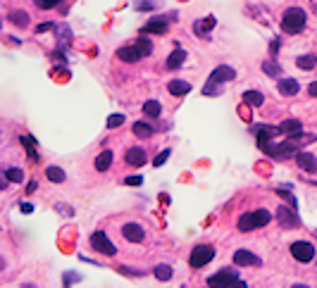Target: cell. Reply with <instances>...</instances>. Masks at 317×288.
Listing matches in <instances>:
<instances>
[{"mask_svg":"<svg viewBox=\"0 0 317 288\" xmlns=\"http://www.w3.org/2000/svg\"><path fill=\"white\" fill-rule=\"evenodd\" d=\"M150 53H153V43H150L148 38H136L131 45H122L117 50V57L122 62H138L141 57H146Z\"/></svg>","mask_w":317,"mask_h":288,"instance_id":"obj_1","label":"cell"},{"mask_svg":"<svg viewBox=\"0 0 317 288\" xmlns=\"http://www.w3.org/2000/svg\"><path fill=\"white\" fill-rule=\"evenodd\" d=\"M305 22H308L305 10H300V7H289V10H284V15H281V29H284L286 34H298V31L305 29Z\"/></svg>","mask_w":317,"mask_h":288,"instance_id":"obj_2","label":"cell"},{"mask_svg":"<svg viewBox=\"0 0 317 288\" xmlns=\"http://www.w3.org/2000/svg\"><path fill=\"white\" fill-rule=\"evenodd\" d=\"M270 219L272 215L267 212V210H253V212H246V215L239 217V231L243 234H248V231H255V229H260L265 224H270Z\"/></svg>","mask_w":317,"mask_h":288,"instance_id":"obj_3","label":"cell"},{"mask_svg":"<svg viewBox=\"0 0 317 288\" xmlns=\"http://www.w3.org/2000/svg\"><path fill=\"white\" fill-rule=\"evenodd\" d=\"M260 148L270 157H274V160H289V157H296V153H298V138H291V141L279 143V145H274L270 141V143L260 145Z\"/></svg>","mask_w":317,"mask_h":288,"instance_id":"obj_4","label":"cell"},{"mask_svg":"<svg viewBox=\"0 0 317 288\" xmlns=\"http://www.w3.org/2000/svg\"><path fill=\"white\" fill-rule=\"evenodd\" d=\"M212 257H215V248H212V245H207V243H201V245H196V248L191 250L188 265H191L193 269H201V267H205Z\"/></svg>","mask_w":317,"mask_h":288,"instance_id":"obj_5","label":"cell"},{"mask_svg":"<svg viewBox=\"0 0 317 288\" xmlns=\"http://www.w3.org/2000/svg\"><path fill=\"white\" fill-rule=\"evenodd\" d=\"M291 255H294V260H298V262H313L315 260V245L310 243V241H296V243H291Z\"/></svg>","mask_w":317,"mask_h":288,"instance_id":"obj_6","label":"cell"},{"mask_svg":"<svg viewBox=\"0 0 317 288\" xmlns=\"http://www.w3.org/2000/svg\"><path fill=\"white\" fill-rule=\"evenodd\" d=\"M224 284H243L241 276H239V271L236 269H220L217 274H212L210 279H207V286H224Z\"/></svg>","mask_w":317,"mask_h":288,"instance_id":"obj_7","label":"cell"},{"mask_svg":"<svg viewBox=\"0 0 317 288\" xmlns=\"http://www.w3.org/2000/svg\"><path fill=\"white\" fill-rule=\"evenodd\" d=\"M91 248L95 252H100V255H114L117 248L112 245V241L105 236V231H93L91 234Z\"/></svg>","mask_w":317,"mask_h":288,"instance_id":"obj_8","label":"cell"},{"mask_svg":"<svg viewBox=\"0 0 317 288\" xmlns=\"http://www.w3.org/2000/svg\"><path fill=\"white\" fill-rule=\"evenodd\" d=\"M122 236H124L129 243H141V241L146 238V231H143L141 224H136V222H127V224L122 226Z\"/></svg>","mask_w":317,"mask_h":288,"instance_id":"obj_9","label":"cell"},{"mask_svg":"<svg viewBox=\"0 0 317 288\" xmlns=\"http://www.w3.org/2000/svg\"><path fill=\"white\" fill-rule=\"evenodd\" d=\"M234 265H239V267H260L262 262L258 255H253L250 250L241 248V250L234 252Z\"/></svg>","mask_w":317,"mask_h":288,"instance_id":"obj_10","label":"cell"},{"mask_svg":"<svg viewBox=\"0 0 317 288\" xmlns=\"http://www.w3.org/2000/svg\"><path fill=\"white\" fill-rule=\"evenodd\" d=\"M234 79H236V69L229 67V65H220L217 69H212V74H210L212 84H224V81H234Z\"/></svg>","mask_w":317,"mask_h":288,"instance_id":"obj_11","label":"cell"},{"mask_svg":"<svg viewBox=\"0 0 317 288\" xmlns=\"http://www.w3.org/2000/svg\"><path fill=\"white\" fill-rule=\"evenodd\" d=\"M253 133H258V145H265V143H270V141H274L281 131H279V126L262 124V126H255V129H253Z\"/></svg>","mask_w":317,"mask_h":288,"instance_id":"obj_12","label":"cell"},{"mask_svg":"<svg viewBox=\"0 0 317 288\" xmlns=\"http://www.w3.org/2000/svg\"><path fill=\"white\" fill-rule=\"evenodd\" d=\"M169 19H172V17H155V19H150L148 24L141 29V34H165V31H167V26H169Z\"/></svg>","mask_w":317,"mask_h":288,"instance_id":"obj_13","label":"cell"},{"mask_svg":"<svg viewBox=\"0 0 317 288\" xmlns=\"http://www.w3.org/2000/svg\"><path fill=\"white\" fill-rule=\"evenodd\" d=\"M279 131L286 133L289 138H300L303 136V124H300L298 119H284L279 124Z\"/></svg>","mask_w":317,"mask_h":288,"instance_id":"obj_14","label":"cell"},{"mask_svg":"<svg viewBox=\"0 0 317 288\" xmlns=\"http://www.w3.org/2000/svg\"><path fill=\"white\" fill-rule=\"evenodd\" d=\"M277 217H279V224L281 226H286V229L298 226V217H296V212H294L291 207H286V205H281L279 210H277Z\"/></svg>","mask_w":317,"mask_h":288,"instance_id":"obj_15","label":"cell"},{"mask_svg":"<svg viewBox=\"0 0 317 288\" xmlns=\"http://www.w3.org/2000/svg\"><path fill=\"white\" fill-rule=\"evenodd\" d=\"M296 162H298V167L303 172H315L317 169L315 155H313V153H305V150H298V153H296Z\"/></svg>","mask_w":317,"mask_h":288,"instance_id":"obj_16","label":"cell"},{"mask_svg":"<svg viewBox=\"0 0 317 288\" xmlns=\"http://www.w3.org/2000/svg\"><path fill=\"white\" fill-rule=\"evenodd\" d=\"M124 160H127V164H131V167H143L148 157H146V150H143V148H129L127 155H124Z\"/></svg>","mask_w":317,"mask_h":288,"instance_id":"obj_17","label":"cell"},{"mask_svg":"<svg viewBox=\"0 0 317 288\" xmlns=\"http://www.w3.org/2000/svg\"><path fill=\"white\" fill-rule=\"evenodd\" d=\"M167 90L172 95H177V98H181V95H186L188 90H191V84L188 81H181V79H172L167 84Z\"/></svg>","mask_w":317,"mask_h":288,"instance_id":"obj_18","label":"cell"},{"mask_svg":"<svg viewBox=\"0 0 317 288\" xmlns=\"http://www.w3.org/2000/svg\"><path fill=\"white\" fill-rule=\"evenodd\" d=\"M215 24H217V19L215 17H203L196 22V26H193V31L198 34V36H205L207 31H212L215 29Z\"/></svg>","mask_w":317,"mask_h":288,"instance_id":"obj_19","label":"cell"},{"mask_svg":"<svg viewBox=\"0 0 317 288\" xmlns=\"http://www.w3.org/2000/svg\"><path fill=\"white\" fill-rule=\"evenodd\" d=\"M300 90L296 79H279V93L281 95H296Z\"/></svg>","mask_w":317,"mask_h":288,"instance_id":"obj_20","label":"cell"},{"mask_svg":"<svg viewBox=\"0 0 317 288\" xmlns=\"http://www.w3.org/2000/svg\"><path fill=\"white\" fill-rule=\"evenodd\" d=\"M112 150H103L98 157H95V172H108L110 169V164H112Z\"/></svg>","mask_w":317,"mask_h":288,"instance_id":"obj_21","label":"cell"},{"mask_svg":"<svg viewBox=\"0 0 317 288\" xmlns=\"http://www.w3.org/2000/svg\"><path fill=\"white\" fill-rule=\"evenodd\" d=\"M184 60H186V53H184L181 48H177L174 53H169V57H167V67H169V69H179V67L184 65Z\"/></svg>","mask_w":317,"mask_h":288,"instance_id":"obj_22","label":"cell"},{"mask_svg":"<svg viewBox=\"0 0 317 288\" xmlns=\"http://www.w3.org/2000/svg\"><path fill=\"white\" fill-rule=\"evenodd\" d=\"M243 100H246L248 105H253V108H260L262 103H265V95H262L260 90H246V93H243Z\"/></svg>","mask_w":317,"mask_h":288,"instance_id":"obj_23","label":"cell"},{"mask_svg":"<svg viewBox=\"0 0 317 288\" xmlns=\"http://www.w3.org/2000/svg\"><path fill=\"white\" fill-rule=\"evenodd\" d=\"M10 22H12L15 26H22V29H24V26H29V15H26L24 10H12V12H10Z\"/></svg>","mask_w":317,"mask_h":288,"instance_id":"obj_24","label":"cell"},{"mask_svg":"<svg viewBox=\"0 0 317 288\" xmlns=\"http://www.w3.org/2000/svg\"><path fill=\"white\" fill-rule=\"evenodd\" d=\"M160 112H162V105L158 100H146L143 103V114L146 117H160Z\"/></svg>","mask_w":317,"mask_h":288,"instance_id":"obj_25","label":"cell"},{"mask_svg":"<svg viewBox=\"0 0 317 288\" xmlns=\"http://www.w3.org/2000/svg\"><path fill=\"white\" fill-rule=\"evenodd\" d=\"M296 65H298L300 69H315L317 57L315 55H300V57H296Z\"/></svg>","mask_w":317,"mask_h":288,"instance_id":"obj_26","label":"cell"},{"mask_svg":"<svg viewBox=\"0 0 317 288\" xmlns=\"http://www.w3.org/2000/svg\"><path fill=\"white\" fill-rule=\"evenodd\" d=\"M262 72L267 74V76H274V79H279L281 76V67L274 62V60H267V62H262Z\"/></svg>","mask_w":317,"mask_h":288,"instance_id":"obj_27","label":"cell"},{"mask_svg":"<svg viewBox=\"0 0 317 288\" xmlns=\"http://www.w3.org/2000/svg\"><path fill=\"white\" fill-rule=\"evenodd\" d=\"M134 133L138 138H148V136H153V126L146 122H134Z\"/></svg>","mask_w":317,"mask_h":288,"instance_id":"obj_28","label":"cell"},{"mask_svg":"<svg viewBox=\"0 0 317 288\" xmlns=\"http://www.w3.org/2000/svg\"><path fill=\"white\" fill-rule=\"evenodd\" d=\"M45 177H48V181H53V183H62V181H65V172H62L60 167H48V169H45Z\"/></svg>","mask_w":317,"mask_h":288,"instance_id":"obj_29","label":"cell"},{"mask_svg":"<svg viewBox=\"0 0 317 288\" xmlns=\"http://www.w3.org/2000/svg\"><path fill=\"white\" fill-rule=\"evenodd\" d=\"M153 271H155V276H158L160 281H169V279H172V274H174V269H172L169 265H158Z\"/></svg>","mask_w":317,"mask_h":288,"instance_id":"obj_30","label":"cell"},{"mask_svg":"<svg viewBox=\"0 0 317 288\" xmlns=\"http://www.w3.org/2000/svg\"><path fill=\"white\" fill-rule=\"evenodd\" d=\"M5 179L10 181V183H12V181H15V183H17V181H24V172H22L19 167H10V169L5 172Z\"/></svg>","mask_w":317,"mask_h":288,"instance_id":"obj_31","label":"cell"},{"mask_svg":"<svg viewBox=\"0 0 317 288\" xmlns=\"http://www.w3.org/2000/svg\"><path fill=\"white\" fill-rule=\"evenodd\" d=\"M34 2H36V7H41V10H53L60 2H65V0H34Z\"/></svg>","mask_w":317,"mask_h":288,"instance_id":"obj_32","label":"cell"},{"mask_svg":"<svg viewBox=\"0 0 317 288\" xmlns=\"http://www.w3.org/2000/svg\"><path fill=\"white\" fill-rule=\"evenodd\" d=\"M22 143L29 148V157H31V160H38V153H36V148H34V138H29V136H22Z\"/></svg>","mask_w":317,"mask_h":288,"instance_id":"obj_33","label":"cell"},{"mask_svg":"<svg viewBox=\"0 0 317 288\" xmlns=\"http://www.w3.org/2000/svg\"><path fill=\"white\" fill-rule=\"evenodd\" d=\"M169 155H172V150H169V148H165V150H160V155H158V157L153 160V167H162V164L167 162V157H169Z\"/></svg>","mask_w":317,"mask_h":288,"instance_id":"obj_34","label":"cell"},{"mask_svg":"<svg viewBox=\"0 0 317 288\" xmlns=\"http://www.w3.org/2000/svg\"><path fill=\"white\" fill-rule=\"evenodd\" d=\"M124 124V114H110L108 117V129H117Z\"/></svg>","mask_w":317,"mask_h":288,"instance_id":"obj_35","label":"cell"},{"mask_svg":"<svg viewBox=\"0 0 317 288\" xmlns=\"http://www.w3.org/2000/svg\"><path fill=\"white\" fill-rule=\"evenodd\" d=\"M220 93V84H212V81H207L205 89H203V95H217Z\"/></svg>","mask_w":317,"mask_h":288,"instance_id":"obj_36","label":"cell"},{"mask_svg":"<svg viewBox=\"0 0 317 288\" xmlns=\"http://www.w3.org/2000/svg\"><path fill=\"white\" fill-rule=\"evenodd\" d=\"M150 7H155V0H146V2H138V5H136V10H150Z\"/></svg>","mask_w":317,"mask_h":288,"instance_id":"obj_37","label":"cell"},{"mask_svg":"<svg viewBox=\"0 0 317 288\" xmlns=\"http://www.w3.org/2000/svg\"><path fill=\"white\" fill-rule=\"evenodd\" d=\"M50 29H55V24H53V22H45V24H41V26H38L36 31H38V34H43V31H50Z\"/></svg>","mask_w":317,"mask_h":288,"instance_id":"obj_38","label":"cell"},{"mask_svg":"<svg viewBox=\"0 0 317 288\" xmlns=\"http://www.w3.org/2000/svg\"><path fill=\"white\" fill-rule=\"evenodd\" d=\"M141 177H129V179H124V183H129V186H141Z\"/></svg>","mask_w":317,"mask_h":288,"instance_id":"obj_39","label":"cell"},{"mask_svg":"<svg viewBox=\"0 0 317 288\" xmlns=\"http://www.w3.org/2000/svg\"><path fill=\"white\" fill-rule=\"evenodd\" d=\"M72 281H81L79 274H65V284H72Z\"/></svg>","mask_w":317,"mask_h":288,"instance_id":"obj_40","label":"cell"},{"mask_svg":"<svg viewBox=\"0 0 317 288\" xmlns=\"http://www.w3.org/2000/svg\"><path fill=\"white\" fill-rule=\"evenodd\" d=\"M22 212H24V215H31V212H34V205H29V202H22Z\"/></svg>","mask_w":317,"mask_h":288,"instance_id":"obj_41","label":"cell"},{"mask_svg":"<svg viewBox=\"0 0 317 288\" xmlns=\"http://www.w3.org/2000/svg\"><path fill=\"white\" fill-rule=\"evenodd\" d=\"M308 95H313V98H317V81H313V84L308 86Z\"/></svg>","mask_w":317,"mask_h":288,"instance_id":"obj_42","label":"cell"},{"mask_svg":"<svg viewBox=\"0 0 317 288\" xmlns=\"http://www.w3.org/2000/svg\"><path fill=\"white\" fill-rule=\"evenodd\" d=\"M34 191H36V181H31V183H29V188H26V193H34Z\"/></svg>","mask_w":317,"mask_h":288,"instance_id":"obj_43","label":"cell"}]
</instances>
